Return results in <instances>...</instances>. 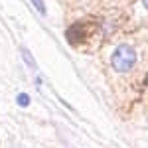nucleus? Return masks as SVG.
Segmentation results:
<instances>
[{"label":"nucleus","mask_w":148,"mask_h":148,"mask_svg":"<svg viewBox=\"0 0 148 148\" xmlns=\"http://www.w3.org/2000/svg\"><path fill=\"white\" fill-rule=\"evenodd\" d=\"M81 26L77 24V26H71L67 30V40H69V44H79L81 42Z\"/></svg>","instance_id":"obj_2"},{"label":"nucleus","mask_w":148,"mask_h":148,"mask_svg":"<svg viewBox=\"0 0 148 148\" xmlns=\"http://www.w3.org/2000/svg\"><path fill=\"white\" fill-rule=\"evenodd\" d=\"M111 65L119 73H126L136 65V51L130 46H119L111 56Z\"/></svg>","instance_id":"obj_1"},{"label":"nucleus","mask_w":148,"mask_h":148,"mask_svg":"<svg viewBox=\"0 0 148 148\" xmlns=\"http://www.w3.org/2000/svg\"><path fill=\"white\" fill-rule=\"evenodd\" d=\"M30 2L34 4V8L40 12L42 16H46V14H47V8H46V2H44V0H30Z\"/></svg>","instance_id":"obj_4"},{"label":"nucleus","mask_w":148,"mask_h":148,"mask_svg":"<svg viewBox=\"0 0 148 148\" xmlns=\"http://www.w3.org/2000/svg\"><path fill=\"white\" fill-rule=\"evenodd\" d=\"M20 53H22V59L26 61V65H28L30 69H34V71H36V69H38V63H36L34 56L30 53V49H28V47H20Z\"/></svg>","instance_id":"obj_3"},{"label":"nucleus","mask_w":148,"mask_h":148,"mask_svg":"<svg viewBox=\"0 0 148 148\" xmlns=\"http://www.w3.org/2000/svg\"><path fill=\"white\" fill-rule=\"evenodd\" d=\"M16 103H18V107H28V105H30V95H26V93H18Z\"/></svg>","instance_id":"obj_5"},{"label":"nucleus","mask_w":148,"mask_h":148,"mask_svg":"<svg viewBox=\"0 0 148 148\" xmlns=\"http://www.w3.org/2000/svg\"><path fill=\"white\" fill-rule=\"evenodd\" d=\"M142 4H144V8L148 10V0H142Z\"/></svg>","instance_id":"obj_6"}]
</instances>
